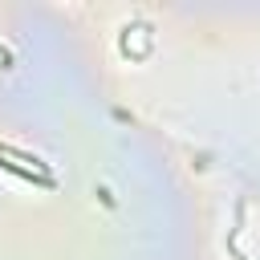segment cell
<instances>
[{"mask_svg": "<svg viewBox=\"0 0 260 260\" xmlns=\"http://www.w3.org/2000/svg\"><path fill=\"white\" fill-rule=\"evenodd\" d=\"M12 65V57H8V49H0V69H8Z\"/></svg>", "mask_w": 260, "mask_h": 260, "instance_id": "cell-1", "label": "cell"}]
</instances>
